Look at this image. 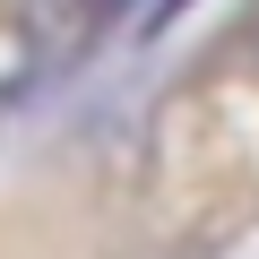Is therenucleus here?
Returning <instances> with one entry per match:
<instances>
[{"mask_svg":"<svg viewBox=\"0 0 259 259\" xmlns=\"http://www.w3.org/2000/svg\"><path fill=\"white\" fill-rule=\"evenodd\" d=\"M121 9H130V0H44V26H52L61 44H95Z\"/></svg>","mask_w":259,"mask_h":259,"instance_id":"f257e3e1","label":"nucleus"}]
</instances>
